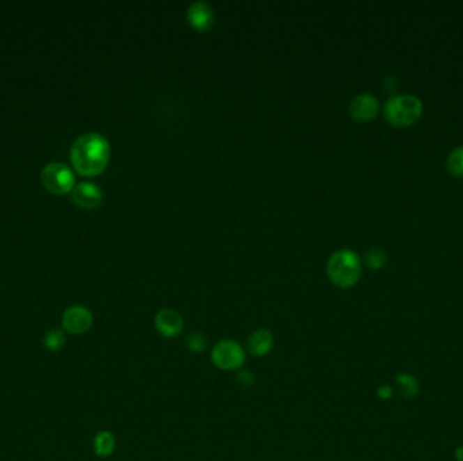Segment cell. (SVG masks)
<instances>
[{"label":"cell","instance_id":"6da1fadb","mask_svg":"<svg viewBox=\"0 0 463 461\" xmlns=\"http://www.w3.org/2000/svg\"><path fill=\"white\" fill-rule=\"evenodd\" d=\"M112 148L106 137L98 133H86L70 146V162L75 171L84 178L103 173L109 165Z\"/></svg>","mask_w":463,"mask_h":461},{"label":"cell","instance_id":"7a4b0ae2","mask_svg":"<svg viewBox=\"0 0 463 461\" xmlns=\"http://www.w3.org/2000/svg\"><path fill=\"white\" fill-rule=\"evenodd\" d=\"M362 274L360 260L352 251L342 249L332 254L326 263V275L339 288L354 287Z\"/></svg>","mask_w":463,"mask_h":461},{"label":"cell","instance_id":"3957f363","mask_svg":"<svg viewBox=\"0 0 463 461\" xmlns=\"http://www.w3.org/2000/svg\"><path fill=\"white\" fill-rule=\"evenodd\" d=\"M423 114V103L416 96L398 95L385 104V118L395 127H407L416 122Z\"/></svg>","mask_w":463,"mask_h":461},{"label":"cell","instance_id":"277c9868","mask_svg":"<svg viewBox=\"0 0 463 461\" xmlns=\"http://www.w3.org/2000/svg\"><path fill=\"white\" fill-rule=\"evenodd\" d=\"M43 185L53 195H66L73 191L76 178L70 166L63 162H50L41 172Z\"/></svg>","mask_w":463,"mask_h":461},{"label":"cell","instance_id":"5b68a950","mask_svg":"<svg viewBox=\"0 0 463 461\" xmlns=\"http://www.w3.org/2000/svg\"><path fill=\"white\" fill-rule=\"evenodd\" d=\"M211 361L222 370H236L244 366L245 352L234 340H221L211 349Z\"/></svg>","mask_w":463,"mask_h":461},{"label":"cell","instance_id":"8992f818","mask_svg":"<svg viewBox=\"0 0 463 461\" xmlns=\"http://www.w3.org/2000/svg\"><path fill=\"white\" fill-rule=\"evenodd\" d=\"M93 313L87 307L80 304L70 306L63 313L61 317L63 329L73 336H82L87 333L93 327Z\"/></svg>","mask_w":463,"mask_h":461},{"label":"cell","instance_id":"52a82bcc","mask_svg":"<svg viewBox=\"0 0 463 461\" xmlns=\"http://www.w3.org/2000/svg\"><path fill=\"white\" fill-rule=\"evenodd\" d=\"M183 318L174 308H162L155 317V327L165 338H174L183 330Z\"/></svg>","mask_w":463,"mask_h":461},{"label":"cell","instance_id":"ba28073f","mask_svg":"<svg viewBox=\"0 0 463 461\" xmlns=\"http://www.w3.org/2000/svg\"><path fill=\"white\" fill-rule=\"evenodd\" d=\"M379 103L370 93H362L354 97L349 104V116L356 122H370L378 114Z\"/></svg>","mask_w":463,"mask_h":461},{"label":"cell","instance_id":"9c48e42d","mask_svg":"<svg viewBox=\"0 0 463 461\" xmlns=\"http://www.w3.org/2000/svg\"><path fill=\"white\" fill-rule=\"evenodd\" d=\"M103 201V194L100 191V188L93 183H80V185H75L73 191H72V202L79 206L80 208H98Z\"/></svg>","mask_w":463,"mask_h":461},{"label":"cell","instance_id":"30bf717a","mask_svg":"<svg viewBox=\"0 0 463 461\" xmlns=\"http://www.w3.org/2000/svg\"><path fill=\"white\" fill-rule=\"evenodd\" d=\"M187 21L199 33H205L213 26L214 13L211 6L205 1H195L187 10Z\"/></svg>","mask_w":463,"mask_h":461},{"label":"cell","instance_id":"8fae6325","mask_svg":"<svg viewBox=\"0 0 463 461\" xmlns=\"http://www.w3.org/2000/svg\"><path fill=\"white\" fill-rule=\"evenodd\" d=\"M274 336L267 329H257L248 338V349L256 357L267 356L274 347Z\"/></svg>","mask_w":463,"mask_h":461},{"label":"cell","instance_id":"7c38bea8","mask_svg":"<svg viewBox=\"0 0 463 461\" xmlns=\"http://www.w3.org/2000/svg\"><path fill=\"white\" fill-rule=\"evenodd\" d=\"M116 449V437L112 432L103 430L93 438V452L99 458H109Z\"/></svg>","mask_w":463,"mask_h":461},{"label":"cell","instance_id":"4fadbf2b","mask_svg":"<svg viewBox=\"0 0 463 461\" xmlns=\"http://www.w3.org/2000/svg\"><path fill=\"white\" fill-rule=\"evenodd\" d=\"M395 384L405 398H413L418 393V382L409 373H398L395 376Z\"/></svg>","mask_w":463,"mask_h":461},{"label":"cell","instance_id":"5bb4252c","mask_svg":"<svg viewBox=\"0 0 463 461\" xmlns=\"http://www.w3.org/2000/svg\"><path fill=\"white\" fill-rule=\"evenodd\" d=\"M66 343H67V337H66L64 331L60 329L49 330L44 337V345L47 350H52V352L60 350L63 346L66 345Z\"/></svg>","mask_w":463,"mask_h":461},{"label":"cell","instance_id":"9a60e30c","mask_svg":"<svg viewBox=\"0 0 463 461\" xmlns=\"http://www.w3.org/2000/svg\"><path fill=\"white\" fill-rule=\"evenodd\" d=\"M185 345H187V347L191 352H194V353H202L208 347V337L205 334H202V333H198V331L191 333L185 338Z\"/></svg>","mask_w":463,"mask_h":461},{"label":"cell","instance_id":"2e32d148","mask_svg":"<svg viewBox=\"0 0 463 461\" xmlns=\"http://www.w3.org/2000/svg\"><path fill=\"white\" fill-rule=\"evenodd\" d=\"M448 171L451 175L454 176H463V146L457 148L455 150H453V153L448 157V162H447Z\"/></svg>","mask_w":463,"mask_h":461},{"label":"cell","instance_id":"e0dca14e","mask_svg":"<svg viewBox=\"0 0 463 461\" xmlns=\"http://www.w3.org/2000/svg\"><path fill=\"white\" fill-rule=\"evenodd\" d=\"M366 263H367V265L370 267L371 269H379L386 263V254H385L384 251H381L378 248L370 249L366 253Z\"/></svg>","mask_w":463,"mask_h":461},{"label":"cell","instance_id":"ac0fdd59","mask_svg":"<svg viewBox=\"0 0 463 461\" xmlns=\"http://www.w3.org/2000/svg\"><path fill=\"white\" fill-rule=\"evenodd\" d=\"M237 380H238L241 384H244V386H252L254 382H255V377H254V375H252L250 370L243 369V370H238V373H237Z\"/></svg>","mask_w":463,"mask_h":461},{"label":"cell","instance_id":"d6986e66","mask_svg":"<svg viewBox=\"0 0 463 461\" xmlns=\"http://www.w3.org/2000/svg\"><path fill=\"white\" fill-rule=\"evenodd\" d=\"M377 395H378V398H381V399L386 400V399H390V398H392V395H393V390H392V387H390V386H382V387H379V389H378Z\"/></svg>","mask_w":463,"mask_h":461},{"label":"cell","instance_id":"ffe728a7","mask_svg":"<svg viewBox=\"0 0 463 461\" xmlns=\"http://www.w3.org/2000/svg\"><path fill=\"white\" fill-rule=\"evenodd\" d=\"M455 458H457V460L458 461H463V445L462 446H460V448H457Z\"/></svg>","mask_w":463,"mask_h":461}]
</instances>
